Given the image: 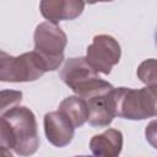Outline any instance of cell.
Segmentation results:
<instances>
[{
  "instance_id": "obj_1",
  "label": "cell",
  "mask_w": 157,
  "mask_h": 157,
  "mask_svg": "<svg viewBox=\"0 0 157 157\" xmlns=\"http://www.w3.org/2000/svg\"><path fill=\"white\" fill-rule=\"evenodd\" d=\"M75 157H93V156H75Z\"/></svg>"
}]
</instances>
